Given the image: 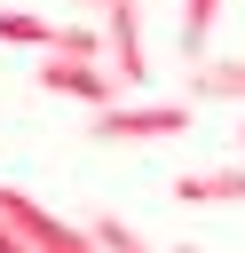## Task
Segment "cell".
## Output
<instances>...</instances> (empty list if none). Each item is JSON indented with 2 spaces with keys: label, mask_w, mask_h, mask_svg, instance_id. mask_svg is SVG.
Wrapping results in <instances>:
<instances>
[{
  "label": "cell",
  "mask_w": 245,
  "mask_h": 253,
  "mask_svg": "<svg viewBox=\"0 0 245 253\" xmlns=\"http://www.w3.org/2000/svg\"><path fill=\"white\" fill-rule=\"evenodd\" d=\"M190 119H198V103H190V95H182V103H126V95H119V103H103V111H95V126H87V134H95V142H182V134H190Z\"/></svg>",
  "instance_id": "1"
},
{
  "label": "cell",
  "mask_w": 245,
  "mask_h": 253,
  "mask_svg": "<svg viewBox=\"0 0 245 253\" xmlns=\"http://www.w3.org/2000/svg\"><path fill=\"white\" fill-rule=\"evenodd\" d=\"M32 87H47V95H63V103H87V111H103V103L126 95V87L111 79V63H87V55H40V63H32Z\"/></svg>",
  "instance_id": "2"
},
{
  "label": "cell",
  "mask_w": 245,
  "mask_h": 253,
  "mask_svg": "<svg viewBox=\"0 0 245 253\" xmlns=\"http://www.w3.org/2000/svg\"><path fill=\"white\" fill-rule=\"evenodd\" d=\"M103 63H111V79H119L126 95H142V87H150V55H142V8H134V0H111V8H103Z\"/></svg>",
  "instance_id": "3"
},
{
  "label": "cell",
  "mask_w": 245,
  "mask_h": 253,
  "mask_svg": "<svg viewBox=\"0 0 245 253\" xmlns=\"http://www.w3.org/2000/svg\"><path fill=\"white\" fill-rule=\"evenodd\" d=\"M174 206H245V158H237V166L174 174Z\"/></svg>",
  "instance_id": "4"
},
{
  "label": "cell",
  "mask_w": 245,
  "mask_h": 253,
  "mask_svg": "<svg viewBox=\"0 0 245 253\" xmlns=\"http://www.w3.org/2000/svg\"><path fill=\"white\" fill-rule=\"evenodd\" d=\"M190 103H245V55H198L190 63Z\"/></svg>",
  "instance_id": "5"
},
{
  "label": "cell",
  "mask_w": 245,
  "mask_h": 253,
  "mask_svg": "<svg viewBox=\"0 0 245 253\" xmlns=\"http://www.w3.org/2000/svg\"><path fill=\"white\" fill-rule=\"evenodd\" d=\"M221 8L229 0H182V63H198V55H213V24H221Z\"/></svg>",
  "instance_id": "6"
},
{
  "label": "cell",
  "mask_w": 245,
  "mask_h": 253,
  "mask_svg": "<svg viewBox=\"0 0 245 253\" xmlns=\"http://www.w3.org/2000/svg\"><path fill=\"white\" fill-rule=\"evenodd\" d=\"M0 47H32V55H47V47H55V24L32 16V8H0Z\"/></svg>",
  "instance_id": "7"
},
{
  "label": "cell",
  "mask_w": 245,
  "mask_h": 253,
  "mask_svg": "<svg viewBox=\"0 0 245 253\" xmlns=\"http://www.w3.org/2000/svg\"><path fill=\"white\" fill-rule=\"evenodd\" d=\"M87 237L103 245V253H166V245H150L134 221H119V213H87Z\"/></svg>",
  "instance_id": "8"
},
{
  "label": "cell",
  "mask_w": 245,
  "mask_h": 253,
  "mask_svg": "<svg viewBox=\"0 0 245 253\" xmlns=\"http://www.w3.org/2000/svg\"><path fill=\"white\" fill-rule=\"evenodd\" d=\"M0 253H40V245H32V237H24V229H16L8 213H0Z\"/></svg>",
  "instance_id": "9"
},
{
  "label": "cell",
  "mask_w": 245,
  "mask_h": 253,
  "mask_svg": "<svg viewBox=\"0 0 245 253\" xmlns=\"http://www.w3.org/2000/svg\"><path fill=\"white\" fill-rule=\"evenodd\" d=\"M237 158H245V126H237Z\"/></svg>",
  "instance_id": "10"
},
{
  "label": "cell",
  "mask_w": 245,
  "mask_h": 253,
  "mask_svg": "<svg viewBox=\"0 0 245 253\" xmlns=\"http://www.w3.org/2000/svg\"><path fill=\"white\" fill-rule=\"evenodd\" d=\"M87 8H111V0H87Z\"/></svg>",
  "instance_id": "11"
}]
</instances>
